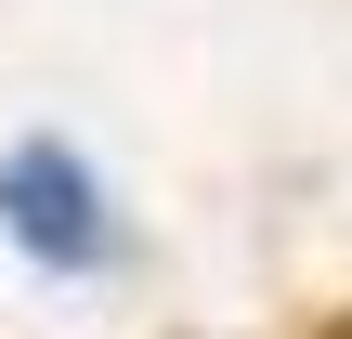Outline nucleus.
I'll return each instance as SVG.
<instances>
[{"mask_svg":"<svg viewBox=\"0 0 352 339\" xmlns=\"http://www.w3.org/2000/svg\"><path fill=\"white\" fill-rule=\"evenodd\" d=\"M0 222H13V248H26V261H52V274H91V261L118 248L91 157H78V144H52V131H26V144L0 157Z\"/></svg>","mask_w":352,"mask_h":339,"instance_id":"nucleus-1","label":"nucleus"}]
</instances>
